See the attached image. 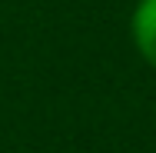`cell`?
<instances>
[{"instance_id":"1","label":"cell","mask_w":156,"mask_h":153,"mask_svg":"<svg viewBox=\"0 0 156 153\" xmlns=\"http://www.w3.org/2000/svg\"><path fill=\"white\" fill-rule=\"evenodd\" d=\"M133 40L140 53L156 67V0H140L133 10Z\"/></svg>"}]
</instances>
